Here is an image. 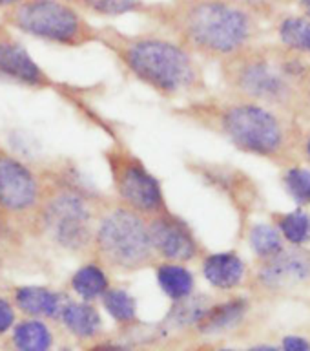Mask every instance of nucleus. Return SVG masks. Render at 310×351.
<instances>
[{"label": "nucleus", "instance_id": "1", "mask_svg": "<svg viewBox=\"0 0 310 351\" xmlns=\"http://www.w3.org/2000/svg\"><path fill=\"white\" fill-rule=\"evenodd\" d=\"M97 44L108 49L122 73L164 101L194 99L205 92L201 62L166 33H128L115 26H99Z\"/></svg>", "mask_w": 310, "mask_h": 351}, {"label": "nucleus", "instance_id": "2", "mask_svg": "<svg viewBox=\"0 0 310 351\" xmlns=\"http://www.w3.org/2000/svg\"><path fill=\"white\" fill-rule=\"evenodd\" d=\"M141 16L208 60H227L248 48L256 22L250 11L230 0H168L148 4Z\"/></svg>", "mask_w": 310, "mask_h": 351}, {"label": "nucleus", "instance_id": "3", "mask_svg": "<svg viewBox=\"0 0 310 351\" xmlns=\"http://www.w3.org/2000/svg\"><path fill=\"white\" fill-rule=\"evenodd\" d=\"M42 199L31 234L71 256H90L95 219L108 197L93 191L73 169L40 172Z\"/></svg>", "mask_w": 310, "mask_h": 351}, {"label": "nucleus", "instance_id": "4", "mask_svg": "<svg viewBox=\"0 0 310 351\" xmlns=\"http://www.w3.org/2000/svg\"><path fill=\"white\" fill-rule=\"evenodd\" d=\"M174 115L223 136L241 152L261 158H276L287 143L283 121L272 110L241 97L235 101L199 99L175 108Z\"/></svg>", "mask_w": 310, "mask_h": 351}, {"label": "nucleus", "instance_id": "5", "mask_svg": "<svg viewBox=\"0 0 310 351\" xmlns=\"http://www.w3.org/2000/svg\"><path fill=\"white\" fill-rule=\"evenodd\" d=\"M90 256L115 273H137L157 263L148 218L108 197L95 219Z\"/></svg>", "mask_w": 310, "mask_h": 351}, {"label": "nucleus", "instance_id": "6", "mask_svg": "<svg viewBox=\"0 0 310 351\" xmlns=\"http://www.w3.org/2000/svg\"><path fill=\"white\" fill-rule=\"evenodd\" d=\"M0 22L27 37L59 48L97 44L99 26L68 0H22L0 13Z\"/></svg>", "mask_w": 310, "mask_h": 351}, {"label": "nucleus", "instance_id": "7", "mask_svg": "<svg viewBox=\"0 0 310 351\" xmlns=\"http://www.w3.org/2000/svg\"><path fill=\"white\" fill-rule=\"evenodd\" d=\"M294 62L279 64L246 48L223 60V79L237 97L259 104H283L294 95V79L301 77Z\"/></svg>", "mask_w": 310, "mask_h": 351}, {"label": "nucleus", "instance_id": "8", "mask_svg": "<svg viewBox=\"0 0 310 351\" xmlns=\"http://www.w3.org/2000/svg\"><path fill=\"white\" fill-rule=\"evenodd\" d=\"M108 167L114 202L133 213L152 218L168 207L164 189L157 176L152 174L144 161L128 145L114 141L103 154Z\"/></svg>", "mask_w": 310, "mask_h": 351}, {"label": "nucleus", "instance_id": "9", "mask_svg": "<svg viewBox=\"0 0 310 351\" xmlns=\"http://www.w3.org/2000/svg\"><path fill=\"white\" fill-rule=\"evenodd\" d=\"M42 191V174L0 143V232L31 234Z\"/></svg>", "mask_w": 310, "mask_h": 351}, {"label": "nucleus", "instance_id": "10", "mask_svg": "<svg viewBox=\"0 0 310 351\" xmlns=\"http://www.w3.org/2000/svg\"><path fill=\"white\" fill-rule=\"evenodd\" d=\"M150 240L157 262L190 263L203 254V245L190 223L170 208L148 218Z\"/></svg>", "mask_w": 310, "mask_h": 351}, {"label": "nucleus", "instance_id": "11", "mask_svg": "<svg viewBox=\"0 0 310 351\" xmlns=\"http://www.w3.org/2000/svg\"><path fill=\"white\" fill-rule=\"evenodd\" d=\"M0 81L16 86L46 92L59 90V82L33 59L24 44L15 37L13 29L0 22Z\"/></svg>", "mask_w": 310, "mask_h": 351}, {"label": "nucleus", "instance_id": "12", "mask_svg": "<svg viewBox=\"0 0 310 351\" xmlns=\"http://www.w3.org/2000/svg\"><path fill=\"white\" fill-rule=\"evenodd\" d=\"M257 278L268 289H287L310 278V254L298 249L279 251L263 262Z\"/></svg>", "mask_w": 310, "mask_h": 351}, {"label": "nucleus", "instance_id": "13", "mask_svg": "<svg viewBox=\"0 0 310 351\" xmlns=\"http://www.w3.org/2000/svg\"><path fill=\"white\" fill-rule=\"evenodd\" d=\"M203 276L208 284L219 291L235 289L245 278V262L234 251H221L205 254L201 262Z\"/></svg>", "mask_w": 310, "mask_h": 351}, {"label": "nucleus", "instance_id": "14", "mask_svg": "<svg viewBox=\"0 0 310 351\" xmlns=\"http://www.w3.org/2000/svg\"><path fill=\"white\" fill-rule=\"evenodd\" d=\"M64 302V295L44 285H18L13 289L16 309L33 318H57Z\"/></svg>", "mask_w": 310, "mask_h": 351}, {"label": "nucleus", "instance_id": "15", "mask_svg": "<svg viewBox=\"0 0 310 351\" xmlns=\"http://www.w3.org/2000/svg\"><path fill=\"white\" fill-rule=\"evenodd\" d=\"M59 318L64 328L79 339H92L103 329V318L97 307L86 300H66Z\"/></svg>", "mask_w": 310, "mask_h": 351}, {"label": "nucleus", "instance_id": "16", "mask_svg": "<svg viewBox=\"0 0 310 351\" xmlns=\"http://www.w3.org/2000/svg\"><path fill=\"white\" fill-rule=\"evenodd\" d=\"M70 285L71 291L81 300L93 302L101 298L112 287V278H109V271L104 267L103 263L90 258L71 274Z\"/></svg>", "mask_w": 310, "mask_h": 351}, {"label": "nucleus", "instance_id": "17", "mask_svg": "<svg viewBox=\"0 0 310 351\" xmlns=\"http://www.w3.org/2000/svg\"><path fill=\"white\" fill-rule=\"evenodd\" d=\"M155 280L159 289L172 302L183 300L186 296L194 295L196 289V276L186 263L175 262H157L155 265Z\"/></svg>", "mask_w": 310, "mask_h": 351}, {"label": "nucleus", "instance_id": "18", "mask_svg": "<svg viewBox=\"0 0 310 351\" xmlns=\"http://www.w3.org/2000/svg\"><path fill=\"white\" fill-rule=\"evenodd\" d=\"M246 309H248V304L243 298H232V300L221 302V304H210L207 313L203 315L196 326L205 335L221 333V331L235 328L245 318Z\"/></svg>", "mask_w": 310, "mask_h": 351}, {"label": "nucleus", "instance_id": "19", "mask_svg": "<svg viewBox=\"0 0 310 351\" xmlns=\"http://www.w3.org/2000/svg\"><path fill=\"white\" fill-rule=\"evenodd\" d=\"M11 342L16 351H51L53 333L40 318H27L13 326Z\"/></svg>", "mask_w": 310, "mask_h": 351}, {"label": "nucleus", "instance_id": "20", "mask_svg": "<svg viewBox=\"0 0 310 351\" xmlns=\"http://www.w3.org/2000/svg\"><path fill=\"white\" fill-rule=\"evenodd\" d=\"M84 15L99 19H119L125 15H142L144 0H68Z\"/></svg>", "mask_w": 310, "mask_h": 351}, {"label": "nucleus", "instance_id": "21", "mask_svg": "<svg viewBox=\"0 0 310 351\" xmlns=\"http://www.w3.org/2000/svg\"><path fill=\"white\" fill-rule=\"evenodd\" d=\"M210 307V300L203 295H190L183 300L174 302V307L170 309L166 324L174 328H186V326H196L201 317Z\"/></svg>", "mask_w": 310, "mask_h": 351}, {"label": "nucleus", "instance_id": "22", "mask_svg": "<svg viewBox=\"0 0 310 351\" xmlns=\"http://www.w3.org/2000/svg\"><path fill=\"white\" fill-rule=\"evenodd\" d=\"M104 311L114 318L117 324H133L137 318L135 296L122 287H109L103 296Z\"/></svg>", "mask_w": 310, "mask_h": 351}, {"label": "nucleus", "instance_id": "23", "mask_svg": "<svg viewBox=\"0 0 310 351\" xmlns=\"http://www.w3.org/2000/svg\"><path fill=\"white\" fill-rule=\"evenodd\" d=\"M248 243L254 254L263 260L278 254L283 251V236L278 230V227H272L268 223H256L248 232Z\"/></svg>", "mask_w": 310, "mask_h": 351}, {"label": "nucleus", "instance_id": "24", "mask_svg": "<svg viewBox=\"0 0 310 351\" xmlns=\"http://www.w3.org/2000/svg\"><path fill=\"white\" fill-rule=\"evenodd\" d=\"M279 38L287 48L310 53V19L289 16L279 24Z\"/></svg>", "mask_w": 310, "mask_h": 351}, {"label": "nucleus", "instance_id": "25", "mask_svg": "<svg viewBox=\"0 0 310 351\" xmlns=\"http://www.w3.org/2000/svg\"><path fill=\"white\" fill-rule=\"evenodd\" d=\"M278 230L292 245H303L310 241V213L305 208H296L278 219Z\"/></svg>", "mask_w": 310, "mask_h": 351}, {"label": "nucleus", "instance_id": "26", "mask_svg": "<svg viewBox=\"0 0 310 351\" xmlns=\"http://www.w3.org/2000/svg\"><path fill=\"white\" fill-rule=\"evenodd\" d=\"M285 189L289 192V196L294 199L300 207L310 205V170L294 167L287 170L283 178Z\"/></svg>", "mask_w": 310, "mask_h": 351}, {"label": "nucleus", "instance_id": "27", "mask_svg": "<svg viewBox=\"0 0 310 351\" xmlns=\"http://www.w3.org/2000/svg\"><path fill=\"white\" fill-rule=\"evenodd\" d=\"M16 320L15 304L8 300L5 296H0V335H5L13 329Z\"/></svg>", "mask_w": 310, "mask_h": 351}, {"label": "nucleus", "instance_id": "28", "mask_svg": "<svg viewBox=\"0 0 310 351\" xmlns=\"http://www.w3.org/2000/svg\"><path fill=\"white\" fill-rule=\"evenodd\" d=\"M281 351H310V342L298 335H289L283 339Z\"/></svg>", "mask_w": 310, "mask_h": 351}, {"label": "nucleus", "instance_id": "29", "mask_svg": "<svg viewBox=\"0 0 310 351\" xmlns=\"http://www.w3.org/2000/svg\"><path fill=\"white\" fill-rule=\"evenodd\" d=\"M232 4L241 5L243 10L250 11V10H261L265 5H270L274 0H230Z\"/></svg>", "mask_w": 310, "mask_h": 351}, {"label": "nucleus", "instance_id": "30", "mask_svg": "<svg viewBox=\"0 0 310 351\" xmlns=\"http://www.w3.org/2000/svg\"><path fill=\"white\" fill-rule=\"evenodd\" d=\"M90 351H128V350L117 344H99L95 346V348H92Z\"/></svg>", "mask_w": 310, "mask_h": 351}, {"label": "nucleus", "instance_id": "31", "mask_svg": "<svg viewBox=\"0 0 310 351\" xmlns=\"http://www.w3.org/2000/svg\"><path fill=\"white\" fill-rule=\"evenodd\" d=\"M22 0H0V13L5 10H10V8H13V5L21 4Z\"/></svg>", "mask_w": 310, "mask_h": 351}, {"label": "nucleus", "instance_id": "32", "mask_svg": "<svg viewBox=\"0 0 310 351\" xmlns=\"http://www.w3.org/2000/svg\"><path fill=\"white\" fill-rule=\"evenodd\" d=\"M248 351H281V350H279V348H274V346L261 344V346H254V348H250Z\"/></svg>", "mask_w": 310, "mask_h": 351}, {"label": "nucleus", "instance_id": "33", "mask_svg": "<svg viewBox=\"0 0 310 351\" xmlns=\"http://www.w3.org/2000/svg\"><path fill=\"white\" fill-rule=\"evenodd\" d=\"M301 2V8L305 11V15L310 19V0H300Z\"/></svg>", "mask_w": 310, "mask_h": 351}, {"label": "nucleus", "instance_id": "34", "mask_svg": "<svg viewBox=\"0 0 310 351\" xmlns=\"http://www.w3.org/2000/svg\"><path fill=\"white\" fill-rule=\"evenodd\" d=\"M305 150H307V156H309V158H310V137H309V141H307V147H305Z\"/></svg>", "mask_w": 310, "mask_h": 351}, {"label": "nucleus", "instance_id": "35", "mask_svg": "<svg viewBox=\"0 0 310 351\" xmlns=\"http://www.w3.org/2000/svg\"><path fill=\"white\" fill-rule=\"evenodd\" d=\"M218 351H235V350H218Z\"/></svg>", "mask_w": 310, "mask_h": 351}]
</instances>
